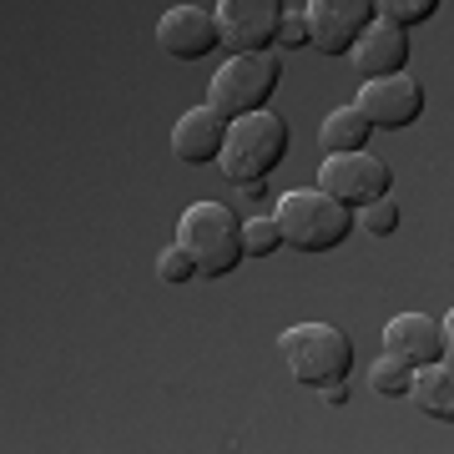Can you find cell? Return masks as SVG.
Here are the masks:
<instances>
[{
    "label": "cell",
    "instance_id": "obj_1",
    "mask_svg": "<svg viewBox=\"0 0 454 454\" xmlns=\"http://www.w3.org/2000/svg\"><path fill=\"white\" fill-rule=\"evenodd\" d=\"M288 142L293 131L283 116L273 112H253V116H238L232 127H227V146H223V177L232 187H247V182H268L283 167L288 157Z\"/></svg>",
    "mask_w": 454,
    "mask_h": 454
},
{
    "label": "cell",
    "instance_id": "obj_2",
    "mask_svg": "<svg viewBox=\"0 0 454 454\" xmlns=\"http://www.w3.org/2000/svg\"><path fill=\"white\" fill-rule=\"evenodd\" d=\"M177 243L192 253L202 278H227L247 258L243 223H238V212L227 202H192L177 223Z\"/></svg>",
    "mask_w": 454,
    "mask_h": 454
},
{
    "label": "cell",
    "instance_id": "obj_3",
    "mask_svg": "<svg viewBox=\"0 0 454 454\" xmlns=\"http://www.w3.org/2000/svg\"><path fill=\"white\" fill-rule=\"evenodd\" d=\"M278 227H283V243L293 253H333L339 243H348L354 232V207H343L324 187H303V192L278 197Z\"/></svg>",
    "mask_w": 454,
    "mask_h": 454
},
{
    "label": "cell",
    "instance_id": "obj_4",
    "mask_svg": "<svg viewBox=\"0 0 454 454\" xmlns=\"http://www.w3.org/2000/svg\"><path fill=\"white\" fill-rule=\"evenodd\" d=\"M278 348L303 389H328L354 373V339L333 324H293L278 339Z\"/></svg>",
    "mask_w": 454,
    "mask_h": 454
},
{
    "label": "cell",
    "instance_id": "obj_5",
    "mask_svg": "<svg viewBox=\"0 0 454 454\" xmlns=\"http://www.w3.org/2000/svg\"><path fill=\"white\" fill-rule=\"evenodd\" d=\"M278 82H283V66H278V56H268V51H243V56H232V61L212 76L207 106H217L227 121L253 116V112H268V101H273Z\"/></svg>",
    "mask_w": 454,
    "mask_h": 454
},
{
    "label": "cell",
    "instance_id": "obj_6",
    "mask_svg": "<svg viewBox=\"0 0 454 454\" xmlns=\"http://www.w3.org/2000/svg\"><path fill=\"white\" fill-rule=\"evenodd\" d=\"M389 162L373 152H339V157H324V167H318V187L343 207H369L379 197H389Z\"/></svg>",
    "mask_w": 454,
    "mask_h": 454
},
{
    "label": "cell",
    "instance_id": "obj_7",
    "mask_svg": "<svg viewBox=\"0 0 454 454\" xmlns=\"http://www.w3.org/2000/svg\"><path fill=\"white\" fill-rule=\"evenodd\" d=\"M309 35L324 56H348L358 35L379 20V0H309Z\"/></svg>",
    "mask_w": 454,
    "mask_h": 454
},
{
    "label": "cell",
    "instance_id": "obj_8",
    "mask_svg": "<svg viewBox=\"0 0 454 454\" xmlns=\"http://www.w3.org/2000/svg\"><path fill=\"white\" fill-rule=\"evenodd\" d=\"M217 31H223V46L232 56L243 51H268L278 41V26H283V0H217Z\"/></svg>",
    "mask_w": 454,
    "mask_h": 454
},
{
    "label": "cell",
    "instance_id": "obj_9",
    "mask_svg": "<svg viewBox=\"0 0 454 454\" xmlns=\"http://www.w3.org/2000/svg\"><path fill=\"white\" fill-rule=\"evenodd\" d=\"M358 106H364V116H369L379 131H404V127H414V121L424 116V86L414 82L409 71H399V76H379V82H364Z\"/></svg>",
    "mask_w": 454,
    "mask_h": 454
},
{
    "label": "cell",
    "instance_id": "obj_10",
    "mask_svg": "<svg viewBox=\"0 0 454 454\" xmlns=\"http://www.w3.org/2000/svg\"><path fill=\"white\" fill-rule=\"evenodd\" d=\"M157 46H162L172 61H202V56H212V46H223L217 16L202 11V5H172V11L157 20Z\"/></svg>",
    "mask_w": 454,
    "mask_h": 454
},
{
    "label": "cell",
    "instance_id": "obj_11",
    "mask_svg": "<svg viewBox=\"0 0 454 454\" xmlns=\"http://www.w3.org/2000/svg\"><path fill=\"white\" fill-rule=\"evenodd\" d=\"M348 56H354V71L364 76V82H379V76H399V71L409 66V31L379 16L369 31L358 35V46L348 51Z\"/></svg>",
    "mask_w": 454,
    "mask_h": 454
},
{
    "label": "cell",
    "instance_id": "obj_12",
    "mask_svg": "<svg viewBox=\"0 0 454 454\" xmlns=\"http://www.w3.org/2000/svg\"><path fill=\"white\" fill-rule=\"evenodd\" d=\"M384 354L404 358L409 369L444 364V324H434L429 313H399V318L384 328Z\"/></svg>",
    "mask_w": 454,
    "mask_h": 454
},
{
    "label": "cell",
    "instance_id": "obj_13",
    "mask_svg": "<svg viewBox=\"0 0 454 454\" xmlns=\"http://www.w3.org/2000/svg\"><path fill=\"white\" fill-rule=\"evenodd\" d=\"M227 121L217 106H197L187 112L172 127V152H177V162L187 167H207V162H223V146H227Z\"/></svg>",
    "mask_w": 454,
    "mask_h": 454
},
{
    "label": "cell",
    "instance_id": "obj_14",
    "mask_svg": "<svg viewBox=\"0 0 454 454\" xmlns=\"http://www.w3.org/2000/svg\"><path fill=\"white\" fill-rule=\"evenodd\" d=\"M373 137V121L364 116V106H339V112L324 116V127H318V146H324V157H339V152H364Z\"/></svg>",
    "mask_w": 454,
    "mask_h": 454
},
{
    "label": "cell",
    "instance_id": "obj_15",
    "mask_svg": "<svg viewBox=\"0 0 454 454\" xmlns=\"http://www.w3.org/2000/svg\"><path fill=\"white\" fill-rule=\"evenodd\" d=\"M409 399L419 404V414L439 424H454V369L450 364H429V369H414V389Z\"/></svg>",
    "mask_w": 454,
    "mask_h": 454
},
{
    "label": "cell",
    "instance_id": "obj_16",
    "mask_svg": "<svg viewBox=\"0 0 454 454\" xmlns=\"http://www.w3.org/2000/svg\"><path fill=\"white\" fill-rule=\"evenodd\" d=\"M369 379H373V389H379V394H389V399H404V394L414 389V369H409L404 358H394V354L373 358Z\"/></svg>",
    "mask_w": 454,
    "mask_h": 454
},
{
    "label": "cell",
    "instance_id": "obj_17",
    "mask_svg": "<svg viewBox=\"0 0 454 454\" xmlns=\"http://www.w3.org/2000/svg\"><path fill=\"white\" fill-rule=\"evenodd\" d=\"M439 0H379V16L394 20V26H424V20H434Z\"/></svg>",
    "mask_w": 454,
    "mask_h": 454
},
{
    "label": "cell",
    "instance_id": "obj_18",
    "mask_svg": "<svg viewBox=\"0 0 454 454\" xmlns=\"http://www.w3.org/2000/svg\"><path fill=\"white\" fill-rule=\"evenodd\" d=\"M243 238H247V253L253 258H268V253L283 247V227H278V217H247Z\"/></svg>",
    "mask_w": 454,
    "mask_h": 454
},
{
    "label": "cell",
    "instance_id": "obj_19",
    "mask_svg": "<svg viewBox=\"0 0 454 454\" xmlns=\"http://www.w3.org/2000/svg\"><path fill=\"white\" fill-rule=\"evenodd\" d=\"M157 278H162V283H192V278H197L192 253H187L182 243H172L162 258H157Z\"/></svg>",
    "mask_w": 454,
    "mask_h": 454
},
{
    "label": "cell",
    "instance_id": "obj_20",
    "mask_svg": "<svg viewBox=\"0 0 454 454\" xmlns=\"http://www.w3.org/2000/svg\"><path fill=\"white\" fill-rule=\"evenodd\" d=\"M394 227H399V207H394L389 197H379V202L364 207V232H369V238H389Z\"/></svg>",
    "mask_w": 454,
    "mask_h": 454
},
{
    "label": "cell",
    "instance_id": "obj_21",
    "mask_svg": "<svg viewBox=\"0 0 454 454\" xmlns=\"http://www.w3.org/2000/svg\"><path fill=\"white\" fill-rule=\"evenodd\" d=\"M273 46H283V51H303V46H313L309 16H303V11H288V16H283V26H278V41H273Z\"/></svg>",
    "mask_w": 454,
    "mask_h": 454
},
{
    "label": "cell",
    "instance_id": "obj_22",
    "mask_svg": "<svg viewBox=\"0 0 454 454\" xmlns=\"http://www.w3.org/2000/svg\"><path fill=\"white\" fill-rule=\"evenodd\" d=\"M444 364L454 369V309H450V318H444Z\"/></svg>",
    "mask_w": 454,
    "mask_h": 454
},
{
    "label": "cell",
    "instance_id": "obj_23",
    "mask_svg": "<svg viewBox=\"0 0 454 454\" xmlns=\"http://www.w3.org/2000/svg\"><path fill=\"white\" fill-rule=\"evenodd\" d=\"M268 197V182H247L243 187V202H262Z\"/></svg>",
    "mask_w": 454,
    "mask_h": 454
}]
</instances>
